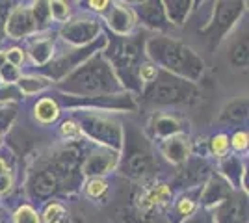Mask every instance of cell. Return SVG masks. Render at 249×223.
Instances as JSON below:
<instances>
[{
  "label": "cell",
  "mask_w": 249,
  "mask_h": 223,
  "mask_svg": "<svg viewBox=\"0 0 249 223\" xmlns=\"http://www.w3.org/2000/svg\"><path fill=\"white\" fill-rule=\"evenodd\" d=\"M56 116H58V108H56V104L52 101L47 99V101H41L37 104V117L41 121H52Z\"/></svg>",
  "instance_id": "1"
},
{
  "label": "cell",
  "mask_w": 249,
  "mask_h": 223,
  "mask_svg": "<svg viewBox=\"0 0 249 223\" xmlns=\"http://www.w3.org/2000/svg\"><path fill=\"white\" fill-rule=\"evenodd\" d=\"M45 220L47 223H63V210L60 206H51L47 212H45Z\"/></svg>",
  "instance_id": "2"
},
{
  "label": "cell",
  "mask_w": 249,
  "mask_h": 223,
  "mask_svg": "<svg viewBox=\"0 0 249 223\" xmlns=\"http://www.w3.org/2000/svg\"><path fill=\"white\" fill-rule=\"evenodd\" d=\"M17 223H37V216L30 208H22L17 214Z\"/></svg>",
  "instance_id": "3"
},
{
  "label": "cell",
  "mask_w": 249,
  "mask_h": 223,
  "mask_svg": "<svg viewBox=\"0 0 249 223\" xmlns=\"http://www.w3.org/2000/svg\"><path fill=\"white\" fill-rule=\"evenodd\" d=\"M212 147H214L216 153H223L227 149V138L225 136H218V138L212 141Z\"/></svg>",
  "instance_id": "4"
},
{
  "label": "cell",
  "mask_w": 249,
  "mask_h": 223,
  "mask_svg": "<svg viewBox=\"0 0 249 223\" xmlns=\"http://www.w3.org/2000/svg\"><path fill=\"white\" fill-rule=\"evenodd\" d=\"M104 188H106V186H104L103 181H93L89 184V193H91V195H99V193L104 191Z\"/></svg>",
  "instance_id": "5"
},
{
  "label": "cell",
  "mask_w": 249,
  "mask_h": 223,
  "mask_svg": "<svg viewBox=\"0 0 249 223\" xmlns=\"http://www.w3.org/2000/svg\"><path fill=\"white\" fill-rule=\"evenodd\" d=\"M63 134H67V136H78V128H76V125L74 123H63Z\"/></svg>",
  "instance_id": "6"
},
{
  "label": "cell",
  "mask_w": 249,
  "mask_h": 223,
  "mask_svg": "<svg viewBox=\"0 0 249 223\" xmlns=\"http://www.w3.org/2000/svg\"><path fill=\"white\" fill-rule=\"evenodd\" d=\"M246 145H248V136H246L244 132L236 134V136H234V147H236V149H244Z\"/></svg>",
  "instance_id": "7"
},
{
  "label": "cell",
  "mask_w": 249,
  "mask_h": 223,
  "mask_svg": "<svg viewBox=\"0 0 249 223\" xmlns=\"http://www.w3.org/2000/svg\"><path fill=\"white\" fill-rule=\"evenodd\" d=\"M10 60L13 62V64H19V62H21V54H19V51H11Z\"/></svg>",
  "instance_id": "8"
},
{
  "label": "cell",
  "mask_w": 249,
  "mask_h": 223,
  "mask_svg": "<svg viewBox=\"0 0 249 223\" xmlns=\"http://www.w3.org/2000/svg\"><path fill=\"white\" fill-rule=\"evenodd\" d=\"M192 208H194V205H192L190 201H182V203H180V210H182V212H190Z\"/></svg>",
  "instance_id": "9"
},
{
  "label": "cell",
  "mask_w": 249,
  "mask_h": 223,
  "mask_svg": "<svg viewBox=\"0 0 249 223\" xmlns=\"http://www.w3.org/2000/svg\"><path fill=\"white\" fill-rule=\"evenodd\" d=\"M153 69H151V67H145V69H143V71H142V76H143V78H147V80H149V78H153Z\"/></svg>",
  "instance_id": "10"
},
{
  "label": "cell",
  "mask_w": 249,
  "mask_h": 223,
  "mask_svg": "<svg viewBox=\"0 0 249 223\" xmlns=\"http://www.w3.org/2000/svg\"><path fill=\"white\" fill-rule=\"evenodd\" d=\"M93 6H95V8H99V10H101L103 6H106V2H99V4H97V2H93Z\"/></svg>",
  "instance_id": "11"
}]
</instances>
